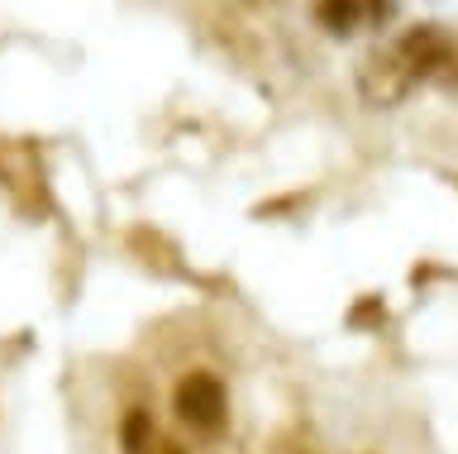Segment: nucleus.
<instances>
[{
	"label": "nucleus",
	"instance_id": "nucleus-2",
	"mask_svg": "<svg viewBox=\"0 0 458 454\" xmlns=\"http://www.w3.org/2000/svg\"><path fill=\"white\" fill-rule=\"evenodd\" d=\"M454 53H458V44L439 30V24H415V30L401 34L396 63L406 67V77L415 81V77H435V73H444V67L454 63Z\"/></svg>",
	"mask_w": 458,
	"mask_h": 454
},
{
	"label": "nucleus",
	"instance_id": "nucleus-5",
	"mask_svg": "<svg viewBox=\"0 0 458 454\" xmlns=\"http://www.w3.org/2000/svg\"><path fill=\"white\" fill-rule=\"evenodd\" d=\"M363 321H386V306L377 302V296H363V302L349 311V325H363Z\"/></svg>",
	"mask_w": 458,
	"mask_h": 454
},
{
	"label": "nucleus",
	"instance_id": "nucleus-1",
	"mask_svg": "<svg viewBox=\"0 0 458 454\" xmlns=\"http://www.w3.org/2000/svg\"><path fill=\"white\" fill-rule=\"evenodd\" d=\"M172 411L186 431L196 435H220L225 421H229V392H225V378L210 373V368H191V373L177 378L172 388Z\"/></svg>",
	"mask_w": 458,
	"mask_h": 454
},
{
	"label": "nucleus",
	"instance_id": "nucleus-4",
	"mask_svg": "<svg viewBox=\"0 0 458 454\" xmlns=\"http://www.w3.org/2000/svg\"><path fill=\"white\" fill-rule=\"evenodd\" d=\"M358 20H363V0H315V24L325 34H353Z\"/></svg>",
	"mask_w": 458,
	"mask_h": 454
},
{
	"label": "nucleus",
	"instance_id": "nucleus-3",
	"mask_svg": "<svg viewBox=\"0 0 458 454\" xmlns=\"http://www.w3.org/2000/svg\"><path fill=\"white\" fill-rule=\"evenodd\" d=\"M114 435H120V454H157L163 450L148 407H129L120 416V425H114Z\"/></svg>",
	"mask_w": 458,
	"mask_h": 454
},
{
	"label": "nucleus",
	"instance_id": "nucleus-6",
	"mask_svg": "<svg viewBox=\"0 0 458 454\" xmlns=\"http://www.w3.org/2000/svg\"><path fill=\"white\" fill-rule=\"evenodd\" d=\"M157 454H186L182 445H172V440H163V450H157Z\"/></svg>",
	"mask_w": 458,
	"mask_h": 454
}]
</instances>
